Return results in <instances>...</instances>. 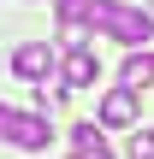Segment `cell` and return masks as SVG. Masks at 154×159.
Returning <instances> with one entry per match:
<instances>
[{
	"label": "cell",
	"instance_id": "obj_6",
	"mask_svg": "<svg viewBox=\"0 0 154 159\" xmlns=\"http://www.w3.org/2000/svg\"><path fill=\"white\" fill-rule=\"evenodd\" d=\"M119 83H125V89H137V94L154 83V53H148V47H131V53H125V65H119Z\"/></svg>",
	"mask_w": 154,
	"mask_h": 159
},
{
	"label": "cell",
	"instance_id": "obj_1",
	"mask_svg": "<svg viewBox=\"0 0 154 159\" xmlns=\"http://www.w3.org/2000/svg\"><path fill=\"white\" fill-rule=\"evenodd\" d=\"M89 30L107 35V41H125V47H148L154 41V12L125 6V0H89Z\"/></svg>",
	"mask_w": 154,
	"mask_h": 159
},
{
	"label": "cell",
	"instance_id": "obj_2",
	"mask_svg": "<svg viewBox=\"0 0 154 159\" xmlns=\"http://www.w3.org/2000/svg\"><path fill=\"white\" fill-rule=\"evenodd\" d=\"M137 106H142V94L119 83V89H107V94H101L95 124H101V130H131V124H137Z\"/></svg>",
	"mask_w": 154,
	"mask_h": 159
},
{
	"label": "cell",
	"instance_id": "obj_5",
	"mask_svg": "<svg viewBox=\"0 0 154 159\" xmlns=\"http://www.w3.org/2000/svg\"><path fill=\"white\" fill-rule=\"evenodd\" d=\"M12 71L30 77V83H47V77H53V47H47V41H24V47L12 53Z\"/></svg>",
	"mask_w": 154,
	"mask_h": 159
},
{
	"label": "cell",
	"instance_id": "obj_3",
	"mask_svg": "<svg viewBox=\"0 0 154 159\" xmlns=\"http://www.w3.org/2000/svg\"><path fill=\"white\" fill-rule=\"evenodd\" d=\"M47 136H53L47 112H12V124H6V142H12V148H24V153H42V148H47Z\"/></svg>",
	"mask_w": 154,
	"mask_h": 159
},
{
	"label": "cell",
	"instance_id": "obj_9",
	"mask_svg": "<svg viewBox=\"0 0 154 159\" xmlns=\"http://www.w3.org/2000/svg\"><path fill=\"white\" fill-rule=\"evenodd\" d=\"M6 124H12V106H6V100H0V136H6Z\"/></svg>",
	"mask_w": 154,
	"mask_h": 159
},
{
	"label": "cell",
	"instance_id": "obj_10",
	"mask_svg": "<svg viewBox=\"0 0 154 159\" xmlns=\"http://www.w3.org/2000/svg\"><path fill=\"white\" fill-rule=\"evenodd\" d=\"M148 12H154V0H148Z\"/></svg>",
	"mask_w": 154,
	"mask_h": 159
},
{
	"label": "cell",
	"instance_id": "obj_8",
	"mask_svg": "<svg viewBox=\"0 0 154 159\" xmlns=\"http://www.w3.org/2000/svg\"><path fill=\"white\" fill-rule=\"evenodd\" d=\"M131 159H154V130H137L131 136Z\"/></svg>",
	"mask_w": 154,
	"mask_h": 159
},
{
	"label": "cell",
	"instance_id": "obj_7",
	"mask_svg": "<svg viewBox=\"0 0 154 159\" xmlns=\"http://www.w3.org/2000/svg\"><path fill=\"white\" fill-rule=\"evenodd\" d=\"M71 159H113L101 124H77V130H71Z\"/></svg>",
	"mask_w": 154,
	"mask_h": 159
},
{
	"label": "cell",
	"instance_id": "obj_4",
	"mask_svg": "<svg viewBox=\"0 0 154 159\" xmlns=\"http://www.w3.org/2000/svg\"><path fill=\"white\" fill-rule=\"evenodd\" d=\"M95 77H101V59L89 53V41H83V47H65V65H59V89H65V94H77V89H89Z\"/></svg>",
	"mask_w": 154,
	"mask_h": 159
}]
</instances>
